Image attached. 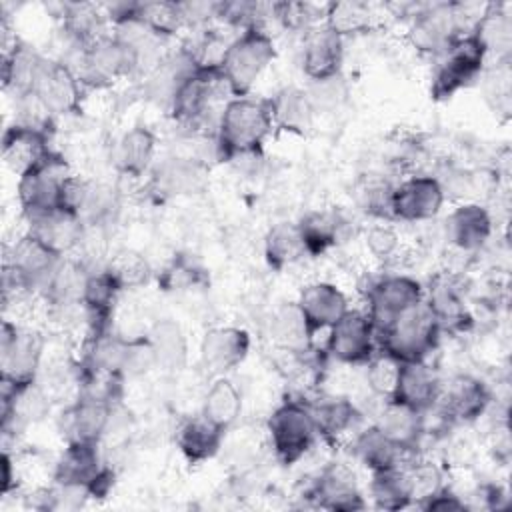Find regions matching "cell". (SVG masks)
Segmentation results:
<instances>
[{
    "label": "cell",
    "mask_w": 512,
    "mask_h": 512,
    "mask_svg": "<svg viewBox=\"0 0 512 512\" xmlns=\"http://www.w3.org/2000/svg\"><path fill=\"white\" fill-rule=\"evenodd\" d=\"M272 130L274 124L266 98L234 96L222 106L216 120V154L224 162L254 158Z\"/></svg>",
    "instance_id": "obj_1"
},
{
    "label": "cell",
    "mask_w": 512,
    "mask_h": 512,
    "mask_svg": "<svg viewBox=\"0 0 512 512\" xmlns=\"http://www.w3.org/2000/svg\"><path fill=\"white\" fill-rule=\"evenodd\" d=\"M274 58V38L264 26H250L224 46L218 72L232 96H248Z\"/></svg>",
    "instance_id": "obj_2"
},
{
    "label": "cell",
    "mask_w": 512,
    "mask_h": 512,
    "mask_svg": "<svg viewBox=\"0 0 512 512\" xmlns=\"http://www.w3.org/2000/svg\"><path fill=\"white\" fill-rule=\"evenodd\" d=\"M440 332L442 328L436 316L426 300H422L376 330V342L380 352H386L398 362H420L438 346Z\"/></svg>",
    "instance_id": "obj_3"
},
{
    "label": "cell",
    "mask_w": 512,
    "mask_h": 512,
    "mask_svg": "<svg viewBox=\"0 0 512 512\" xmlns=\"http://www.w3.org/2000/svg\"><path fill=\"white\" fill-rule=\"evenodd\" d=\"M266 432L274 456L284 466L300 462L318 438L310 406L300 400H284L278 404L268 416Z\"/></svg>",
    "instance_id": "obj_4"
},
{
    "label": "cell",
    "mask_w": 512,
    "mask_h": 512,
    "mask_svg": "<svg viewBox=\"0 0 512 512\" xmlns=\"http://www.w3.org/2000/svg\"><path fill=\"white\" fill-rule=\"evenodd\" d=\"M72 70L82 84L96 88L140 72L134 50L114 32H106L90 44L76 48V66Z\"/></svg>",
    "instance_id": "obj_5"
},
{
    "label": "cell",
    "mask_w": 512,
    "mask_h": 512,
    "mask_svg": "<svg viewBox=\"0 0 512 512\" xmlns=\"http://www.w3.org/2000/svg\"><path fill=\"white\" fill-rule=\"evenodd\" d=\"M486 58L488 54L476 34L472 30L464 32L450 44L444 54H440V64L434 72L430 86L432 98L448 100L458 90L472 84L480 76Z\"/></svg>",
    "instance_id": "obj_6"
},
{
    "label": "cell",
    "mask_w": 512,
    "mask_h": 512,
    "mask_svg": "<svg viewBox=\"0 0 512 512\" xmlns=\"http://www.w3.org/2000/svg\"><path fill=\"white\" fill-rule=\"evenodd\" d=\"M68 176L66 162L56 152L36 168L18 176L16 196L24 218L64 208V186Z\"/></svg>",
    "instance_id": "obj_7"
},
{
    "label": "cell",
    "mask_w": 512,
    "mask_h": 512,
    "mask_svg": "<svg viewBox=\"0 0 512 512\" xmlns=\"http://www.w3.org/2000/svg\"><path fill=\"white\" fill-rule=\"evenodd\" d=\"M82 82L68 62L40 56L28 94L50 114H72L82 102Z\"/></svg>",
    "instance_id": "obj_8"
},
{
    "label": "cell",
    "mask_w": 512,
    "mask_h": 512,
    "mask_svg": "<svg viewBox=\"0 0 512 512\" xmlns=\"http://www.w3.org/2000/svg\"><path fill=\"white\" fill-rule=\"evenodd\" d=\"M44 340L38 332L4 318L0 330V378L26 384L38 380Z\"/></svg>",
    "instance_id": "obj_9"
},
{
    "label": "cell",
    "mask_w": 512,
    "mask_h": 512,
    "mask_svg": "<svg viewBox=\"0 0 512 512\" xmlns=\"http://www.w3.org/2000/svg\"><path fill=\"white\" fill-rule=\"evenodd\" d=\"M446 202V190L440 178L432 174H414L392 188V222H426L440 214Z\"/></svg>",
    "instance_id": "obj_10"
},
{
    "label": "cell",
    "mask_w": 512,
    "mask_h": 512,
    "mask_svg": "<svg viewBox=\"0 0 512 512\" xmlns=\"http://www.w3.org/2000/svg\"><path fill=\"white\" fill-rule=\"evenodd\" d=\"M376 346V328L366 310L348 308L328 328L326 350L342 364H366L376 354Z\"/></svg>",
    "instance_id": "obj_11"
},
{
    "label": "cell",
    "mask_w": 512,
    "mask_h": 512,
    "mask_svg": "<svg viewBox=\"0 0 512 512\" xmlns=\"http://www.w3.org/2000/svg\"><path fill=\"white\" fill-rule=\"evenodd\" d=\"M226 86L218 66H202L192 68L176 86L168 110L172 118L180 124H196L206 118L212 110V102L218 94V88Z\"/></svg>",
    "instance_id": "obj_12"
},
{
    "label": "cell",
    "mask_w": 512,
    "mask_h": 512,
    "mask_svg": "<svg viewBox=\"0 0 512 512\" xmlns=\"http://www.w3.org/2000/svg\"><path fill=\"white\" fill-rule=\"evenodd\" d=\"M462 34V12L456 4L426 6L412 16L408 28L412 46L432 56L444 54Z\"/></svg>",
    "instance_id": "obj_13"
},
{
    "label": "cell",
    "mask_w": 512,
    "mask_h": 512,
    "mask_svg": "<svg viewBox=\"0 0 512 512\" xmlns=\"http://www.w3.org/2000/svg\"><path fill=\"white\" fill-rule=\"evenodd\" d=\"M426 296L422 284L406 274H388L368 286V316L376 330L384 328L392 318L422 302Z\"/></svg>",
    "instance_id": "obj_14"
},
{
    "label": "cell",
    "mask_w": 512,
    "mask_h": 512,
    "mask_svg": "<svg viewBox=\"0 0 512 512\" xmlns=\"http://www.w3.org/2000/svg\"><path fill=\"white\" fill-rule=\"evenodd\" d=\"M250 334L240 326H214L200 342V362L214 376H226L238 368L250 352Z\"/></svg>",
    "instance_id": "obj_15"
},
{
    "label": "cell",
    "mask_w": 512,
    "mask_h": 512,
    "mask_svg": "<svg viewBox=\"0 0 512 512\" xmlns=\"http://www.w3.org/2000/svg\"><path fill=\"white\" fill-rule=\"evenodd\" d=\"M490 402V388L480 378L472 374H456L448 384H442L436 404H440L442 414L450 422L470 424L488 410Z\"/></svg>",
    "instance_id": "obj_16"
},
{
    "label": "cell",
    "mask_w": 512,
    "mask_h": 512,
    "mask_svg": "<svg viewBox=\"0 0 512 512\" xmlns=\"http://www.w3.org/2000/svg\"><path fill=\"white\" fill-rule=\"evenodd\" d=\"M310 498L320 508L336 512H354L366 508L356 474L342 462L326 464L310 488Z\"/></svg>",
    "instance_id": "obj_17"
},
{
    "label": "cell",
    "mask_w": 512,
    "mask_h": 512,
    "mask_svg": "<svg viewBox=\"0 0 512 512\" xmlns=\"http://www.w3.org/2000/svg\"><path fill=\"white\" fill-rule=\"evenodd\" d=\"M60 258L58 252L28 230L14 238L4 252V264L20 274L34 290L44 286Z\"/></svg>",
    "instance_id": "obj_18"
},
{
    "label": "cell",
    "mask_w": 512,
    "mask_h": 512,
    "mask_svg": "<svg viewBox=\"0 0 512 512\" xmlns=\"http://www.w3.org/2000/svg\"><path fill=\"white\" fill-rule=\"evenodd\" d=\"M54 150L50 148L48 130L24 122H14L4 130L2 136V158L4 164L16 174L22 176L24 172L42 164Z\"/></svg>",
    "instance_id": "obj_19"
},
{
    "label": "cell",
    "mask_w": 512,
    "mask_h": 512,
    "mask_svg": "<svg viewBox=\"0 0 512 512\" xmlns=\"http://www.w3.org/2000/svg\"><path fill=\"white\" fill-rule=\"evenodd\" d=\"M300 64L308 80H318L342 72L344 38L324 22L302 32Z\"/></svg>",
    "instance_id": "obj_20"
},
{
    "label": "cell",
    "mask_w": 512,
    "mask_h": 512,
    "mask_svg": "<svg viewBox=\"0 0 512 512\" xmlns=\"http://www.w3.org/2000/svg\"><path fill=\"white\" fill-rule=\"evenodd\" d=\"M112 412L114 406L110 400L78 394V398L64 412L66 442L100 444L110 426Z\"/></svg>",
    "instance_id": "obj_21"
},
{
    "label": "cell",
    "mask_w": 512,
    "mask_h": 512,
    "mask_svg": "<svg viewBox=\"0 0 512 512\" xmlns=\"http://www.w3.org/2000/svg\"><path fill=\"white\" fill-rule=\"evenodd\" d=\"M208 168L194 158H166L152 168L150 188L164 198L192 196L204 190Z\"/></svg>",
    "instance_id": "obj_22"
},
{
    "label": "cell",
    "mask_w": 512,
    "mask_h": 512,
    "mask_svg": "<svg viewBox=\"0 0 512 512\" xmlns=\"http://www.w3.org/2000/svg\"><path fill=\"white\" fill-rule=\"evenodd\" d=\"M494 232V220L486 206L462 202L446 218V238L462 252H478Z\"/></svg>",
    "instance_id": "obj_23"
},
{
    "label": "cell",
    "mask_w": 512,
    "mask_h": 512,
    "mask_svg": "<svg viewBox=\"0 0 512 512\" xmlns=\"http://www.w3.org/2000/svg\"><path fill=\"white\" fill-rule=\"evenodd\" d=\"M312 336L328 330L350 306L346 294L332 282L316 280L306 284L296 300Z\"/></svg>",
    "instance_id": "obj_24"
},
{
    "label": "cell",
    "mask_w": 512,
    "mask_h": 512,
    "mask_svg": "<svg viewBox=\"0 0 512 512\" xmlns=\"http://www.w3.org/2000/svg\"><path fill=\"white\" fill-rule=\"evenodd\" d=\"M442 390V380L436 370L426 362H400V372L392 400L402 402L414 410L428 412L436 406Z\"/></svg>",
    "instance_id": "obj_25"
},
{
    "label": "cell",
    "mask_w": 512,
    "mask_h": 512,
    "mask_svg": "<svg viewBox=\"0 0 512 512\" xmlns=\"http://www.w3.org/2000/svg\"><path fill=\"white\" fill-rule=\"evenodd\" d=\"M28 232L38 236L44 244H48L60 256H70L80 248L86 224L82 218L70 210H52L26 218Z\"/></svg>",
    "instance_id": "obj_26"
},
{
    "label": "cell",
    "mask_w": 512,
    "mask_h": 512,
    "mask_svg": "<svg viewBox=\"0 0 512 512\" xmlns=\"http://www.w3.org/2000/svg\"><path fill=\"white\" fill-rule=\"evenodd\" d=\"M156 156V134L148 126H132L126 130L112 150V160L118 174L140 178L152 170Z\"/></svg>",
    "instance_id": "obj_27"
},
{
    "label": "cell",
    "mask_w": 512,
    "mask_h": 512,
    "mask_svg": "<svg viewBox=\"0 0 512 512\" xmlns=\"http://www.w3.org/2000/svg\"><path fill=\"white\" fill-rule=\"evenodd\" d=\"M224 430L212 424L202 412L188 416L176 428V446L190 464H202L214 458L222 446Z\"/></svg>",
    "instance_id": "obj_28"
},
{
    "label": "cell",
    "mask_w": 512,
    "mask_h": 512,
    "mask_svg": "<svg viewBox=\"0 0 512 512\" xmlns=\"http://www.w3.org/2000/svg\"><path fill=\"white\" fill-rule=\"evenodd\" d=\"M274 130L290 134H306L314 122V108L300 86H284L274 96L266 98Z\"/></svg>",
    "instance_id": "obj_29"
},
{
    "label": "cell",
    "mask_w": 512,
    "mask_h": 512,
    "mask_svg": "<svg viewBox=\"0 0 512 512\" xmlns=\"http://www.w3.org/2000/svg\"><path fill=\"white\" fill-rule=\"evenodd\" d=\"M104 470V464L98 454V444H86V442H66V448L62 450L52 480L60 484H78L90 486Z\"/></svg>",
    "instance_id": "obj_30"
},
{
    "label": "cell",
    "mask_w": 512,
    "mask_h": 512,
    "mask_svg": "<svg viewBox=\"0 0 512 512\" xmlns=\"http://www.w3.org/2000/svg\"><path fill=\"white\" fill-rule=\"evenodd\" d=\"M424 414L392 398L384 400V406L374 422L398 448L404 452L416 450L424 434Z\"/></svg>",
    "instance_id": "obj_31"
},
{
    "label": "cell",
    "mask_w": 512,
    "mask_h": 512,
    "mask_svg": "<svg viewBox=\"0 0 512 512\" xmlns=\"http://www.w3.org/2000/svg\"><path fill=\"white\" fill-rule=\"evenodd\" d=\"M148 340L154 350L156 368L168 374L180 372L188 362V338L184 328L172 320H156L148 330Z\"/></svg>",
    "instance_id": "obj_32"
},
{
    "label": "cell",
    "mask_w": 512,
    "mask_h": 512,
    "mask_svg": "<svg viewBox=\"0 0 512 512\" xmlns=\"http://www.w3.org/2000/svg\"><path fill=\"white\" fill-rule=\"evenodd\" d=\"M88 274L90 272L82 264V260L72 256H62L42 286V294L46 302L54 308L80 304Z\"/></svg>",
    "instance_id": "obj_33"
},
{
    "label": "cell",
    "mask_w": 512,
    "mask_h": 512,
    "mask_svg": "<svg viewBox=\"0 0 512 512\" xmlns=\"http://www.w3.org/2000/svg\"><path fill=\"white\" fill-rule=\"evenodd\" d=\"M308 406L316 424V432L326 442H336L348 432H354L360 420L358 408L344 396H326Z\"/></svg>",
    "instance_id": "obj_34"
},
{
    "label": "cell",
    "mask_w": 512,
    "mask_h": 512,
    "mask_svg": "<svg viewBox=\"0 0 512 512\" xmlns=\"http://www.w3.org/2000/svg\"><path fill=\"white\" fill-rule=\"evenodd\" d=\"M352 454L366 470H370V474H374L398 468L406 452L398 448L376 424H372L352 438Z\"/></svg>",
    "instance_id": "obj_35"
},
{
    "label": "cell",
    "mask_w": 512,
    "mask_h": 512,
    "mask_svg": "<svg viewBox=\"0 0 512 512\" xmlns=\"http://www.w3.org/2000/svg\"><path fill=\"white\" fill-rule=\"evenodd\" d=\"M442 330H466L472 322L460 288L450 278H436L424 296Z\"/></svg>",
    "instance_id": "obj_36"
},
{
    "label": "cell",
    "mask_w": 512,
    "mask_h": 512,
    "mask_svg": "<svg viewBox=\"0 0 512 512\" xmlns=\"http://www.w3.org/2000/svg\"><path fill=\"white\" fill-rule=\"evenodd\" d=\"M482 42L486 54H496L506 62L512 46V20L504 4H488L470 28Z\"/></svg>",
    "instance_id": "obj_37"
},
{
    "label": "cell",
    "mask_w": 512,
    "mask_h": 512,
    "mask_svg": "<svg viewBox=\"0 0 512 512\" xmlns=\"http://www.w3.org/2000/svg\"><path fill=\"white\" fill-rule=\"evenodd\" d=\"M212 424L222 428L224 432L236 424L242 412V394L234 386V382L226 376H216L210 388L204 394L202 410Z\"/></svg>",
    "instance_id": "obj_38"
},
{
    "label": "cell",
    "mask_w": 512,
    "mask_h": 512,
    "mask_svg": "<svg viewBox=\"0 0 512 512\" xmlns=\"http://www.w3.org/2000/svg\"><path fill=\"white\" fill-rule=\"evenodd\" d=\"M264 256L270 268L284 270L308 256L306 246L302 242L298 224L278 222L274 224L264 238Z\"/></svg>",
    "instance_id": "obj_39"
},
{
    "label": "cell",
    "mask_w": 512,
    "mask_h": 512,
    "mask_svg": "<svg viewBox=\"0 0 512 512\" xmlns=\"http://www.w3.org/2000/svg\"><path fill=\"white\" fill-rule=\"evenodd\" d=\"M344 228V218L338 212L314 210L302 216L298 230L308 256H320L338 244Z\"/></svg>",
    "instance_id": "obj_40"
},
{
    "label": "cell",
    "mask_w": 512,
    "mask_h": 512,
    "mask_svg": "<svg viewBox=\"0 0 512 512\" xmlns=\"http://www.w3.org/2000/svg\"><path fill=\"white\" fill-rule=\"evenodd\" d=\"M272 340L288 352H306L314 340L306 318L302 316L296 302L282 304L270 320Z\"/></svg>",
    "instance_id": "obj_41"
},
{
    "label": "cell",
    "mask_w": 512,
    "mask_h": 512,
    "mask_svg": "<svg viewBox=\"0 0 512 512\" xmlns=\"http://www.w3.org/2000/svg\"><path fill=\"white\" fill-rule=\"evenodd\" d=\"M370 500L380 510H402L414 504L410 482L402 466L374 472L368 486Z\"/></svg>",
    "instance_id": "obj_42"
},
{
    "label": "cell",
    "mask_w": 512,
    "mask_h": 512,
    "mask_svg": "<svg viewBox=\"0 0 512 512\" xmlns=\"http://www.w3.org/2000/svg\"><path fill=\"white\" fill-rule=\"evenodd\" d=\"M136 18L164 40L184 26L180 2H138Z\"/></svg>",
    "instance_id": "obj_43"
},
{
    "label": "cell",
    "mask_w": 512,
    "mask_h": 512,
    "mask_svg": "<svg viewBox=\"0 0 512 512\" xmlns=\"http://www.w3.org/2000/svg\"><path fill=\"white\" fill-rule=\"evenodd\" d=\"M370 20L372 12L364 2H330L324 6V24L342 38L368 28Z\"/></svg>",
    "instance_id": "obj_44"
},
{
    "label": "cell",
    "mask_w": 512,
    "mask_h": 512,
    "mask_svg": "<svg viewBox=\"0 0 512 512\" xmlns=\"http://www.w3.org/2000/svg\"><path fill=\"white\" fill-rule=\"evenodd\" d=\"M110 274L114 276V280L118 282V286L122 290H130V288H138L142 284H146L148 276H150V266L146 262V258L136 252V250H120L116 252L108 266Z\"/></svg>",
    "instance_id": "obj_45"
},
{
    "label": "cell",
    "mask_w": 512,
    "mask_h": 512,
    "mask_svg": "<svg viewBox=\"0 0 512 512\" xmlns=\"http://www.w3.org/2000/svg\"><path fill=\"white\" fill-rule=\"evenodd\" d=\"M304 90H306V96L316 114L336 110L348 98V84H346L342 72L334 74V76L318 78V80H308Z\"/></svg>",
    "instance_id": "obj_46"
},
{
    "label": "cell",
    "mask_w": 512,
    "mask_h": 512,
    "mask_svg": "<svg viewBox=\"0 0 512 512\" xmlns=\"http://www.w3.org/2000/svg\"><path fill=\"white\" fill-rule=\"evenodd\" d=\"M398 372H400V362L396 358L388 356L386 352L374 354L366 362V384L376 396L386 400L392 396L396 388Z\"/></svg>",
    "instance_id": "obj_47"
},
{
    "label": "cell",
    "mask_w": 512,
    "mask_h": 512,
    "mask_svg": "<svg viewBox=\"0 0 512 512\" xmlns=\"http://www.w3.org/2000/svg\"><path fill=\"white\" fill-rule=\"evenodd\" d=\"M364 246L374 260L388 262L400 254L402 238H400V232L392 224L378 222V224H372L370 228H366Z\"/></svg>",
    "instance_id": "obj_48"
},
{
    "label": "cell",
    "mask_w": 512,
    "mask_h": 512,
    "mask_svg": "<svg viewBox=\"0 0 512 512\" xmlns=\"http://www.w3.org/2000/svg\"><path fill=\"white\" fill-rule=\"evenodd\" d=\"M404 470H406V476L410 482L412 500L418 506L442 488V472L434 462L418 460L410 468H404Z\"/></svg>",
    "instance_id": "obj_49"
},
{
    "label": "cell",
    "mask_w": 512,
    "mask_h": 512,
    "mask_svg": "<svg viewBox=\"0 0 512 512\" xmlns=\"http://www.w3.org/2000/svg\"><path fill=\"white\" fill-rule=\"evenodd\" d=\"M392 188L386 180L368 178L360 190H358V202L362 210L374 218H380L384 222H392L390 218V200H392Z\"/></svg>",
    "instance_id": "obj_50"
},
{
    "label": "cell",
    "mask_w": 512,
    "mask_h": 512,
    "mask_svg": "<svg viewBox=\"0 0 512 512\" xmlns=\"http://www.w3.org/2000/svg\"><path fill=\"white\" fill-rule=\"evenodd\" d=\"M164 286L168 290H180L186 286H194L200 282V270L190 260H174L162 276Z\"/></svg>",
    "instance_id": "obj_51"
},
{
    "label": "cell",
    "mask_w": 512,
    "mask_h": 512,
    "mask_svg": "<svg viewBox=\"0 0 512 512\" xmlns=\"http://www.w3.org/2000/svg\"><path fill=\"white\" fill-rule=\"evenodd\" d=\"M420 508L424 510H466L468 504L464 502L462 496H458L456 492H452L450 488L442 486L438 492H434L428 500H424L420 504Z\"/></svg>",
    "instance_id": "obj_52"
},
{
    "label": "cell",
    "mask_w": 512,
    "mask_h": 512,
    "mask_svg": "<svg viewBox=\"0 0 512 512\" xmlns=\"http://www.w3.org/2000/svg\"><path fill=\"white\" fill-rule=\"evenodd\" d=\"M16 490V458L4 448L2 452V496Z\"/></svg>",
    "instance_id": "obj_53"
}]
</instances>
